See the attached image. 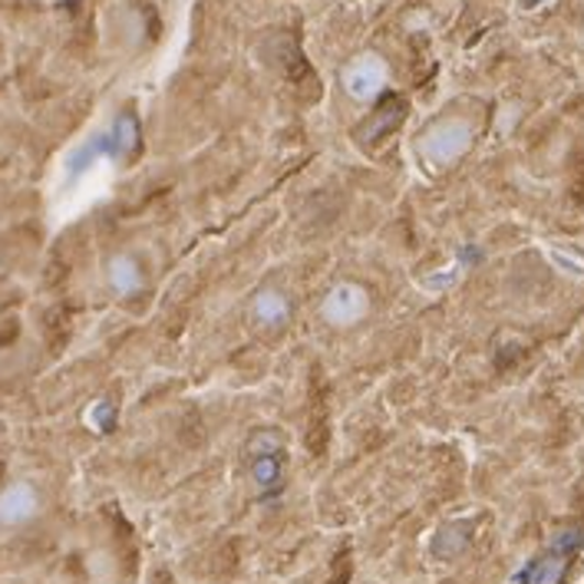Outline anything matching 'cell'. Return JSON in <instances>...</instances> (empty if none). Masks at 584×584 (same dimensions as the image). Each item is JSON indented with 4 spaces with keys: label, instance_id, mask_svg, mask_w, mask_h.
Listing matches in <instances>:
<instances>
[{
    "label": "cell",
    "instance_id": "1",
    "mask_svg": "<svg viewBox=\"0 0 584 584\" xmlns=\"http://www.w3.org/2000/svg\"><path fill=\"white\" fill-rule=\"evenodd\" d=\"M469 142H472V125H469L465 119L449 115V119L436 122L432 129H426V135H422V152H426L429 158H436V162H449V158L462 155V152L469 148Z\"/></svg>",
    "mask_w": 584,
    "mask_h": 584
},
{
    "label": "cell",
    "instance_id": "2",
    "mask_svg": "<svg viewBox=\"0 0 584 584\" xmlns=\"http://www.w3.org/2000/svg\"><path fill=\"white\" fill-rule=\"evenodd\" d=\"M386 82V63L373 53H363L360 59H353L343 73V89L356 99V102H370L373 96L383 92Z\"/></svg>",
    "mask_w": 584,
    "mask_h": 584
},
{
    "label": "cell",
    "instance_id": "3",
    "mask_svg": "<svg viewBox=\"0 0 584 584\" xmlns=\"http://www.w3.org/2000/svg\"><path fill=\"white\" fill-rule=\"evenodd\" d=\"M571 544H577V538H558V544L544 558H538L535 564L525 568V584H558L568 568Z\"/></svg>",
    "mask_w": 584,
    "mask_h": 584
},
{
    "label": "cell",
    "instance_id": "4",
    "mask_svg": "<svg viewBox=\"0 0 584 584\" xmlns=\"http://www.w3.org/2000/svg\"><path fill=\"white\" fill-rule=\"evenodd\" d=\"M403 112H406V102H403L399 96H386V99L363 119V125L356 129V132H360V142H376V139L389 135V129H396V122L403 119Z\"/></svg>",
    "mask_w": 584,
    "mask_h": 584
},
{
    "label": "cell",
    "instance_id": "5",
    "mask_svg": "<svg viewBox=\"0 0 584 584\" xmlns=\"http://www.w3.org/2000/svg\"><path fill=\"white\" fill-rule=\"evenodd\" d=\"M36 511V492L26 482L10 485L0 492V525H20Z\"/></svg>",
    "mask_w": 584,
    "mask_h": 584
},
{
    "label": "cell",
    "instance_id": "6",
    "mask_svg": "<svg viewBox=\"0 0 584 584\" xmlns=\"http://www.w3.org/2000/svg\"><path fill=\"white\" fill-rule=\"evenodd\" d=\"M363 307H366V297L360 294V287L343 284V287H337V290L330 294V300H327V317H330L333 323H353Z\"/></svg>",
    "mask_w": 584,
    "mask_h": 584
},
{
    "label": "cell",
    "instance_id": "7",
    "mask_svg": "<svg viewBox=\"0 0 584 584\" xmlns=\"http://www.w3.org/2000/svg\"><path fill=\"white\" fill-rule=\"evenodd\" d=\"M106 277H109V287L115 294H132L139 284H142V274H139V264L129 257V254H115L106 267Z\"/></svg>",
    "mask_w": 584,
    "mask_h": 584
},
{
    "label": "cell",
    "instance_id": "8",
    "mask_svg": "<svg viewBox=\"0 0 584 584\" xmlns=\"http://www.w3.org/2000/svg\"><path fill=\"white\" fill-rule=\"evenodd\" d=\"M327 422H330V409H327V399L313 393V399H310V419H307V426H310V429H327Z\"/></svg>",
    "mask_w": 584,
    "mask_h": 584
},
{
    "label": "cell",
    "instance_id": "9",
    "mask_svg": "<svg viewBox=\"0 0 584 584\" xmlns=\"http://www.w3.org/2000/svg\"><path fill=\"white\" fill-rule=\"evenodd\" d=\"M254 313H257V317H267V320H277L280 313H287V304H280L277 297L264 294V297L254 304Z\"/></svg>",
    "mask_w": 584,
    "mask_h": 584
}]
</instances>
